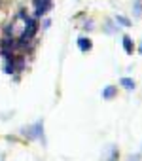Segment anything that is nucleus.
<instances>
[{
	"label": "nucleus",
	"instance_id": "obj_1",
	"mask_svg": "<svg viewBox=\"0 0 142 161\" xmlns=\"http://www.w3.org/2000/svg\"><path fill=\"white\" fill-rule=\"evenodd\" d=\"M32 4H34V17L40 19L42 15H46L51 8H53V0H32Z\"/></svg>",
	"mask_w": 142,
	"mask_h": 161
},
{
	"label": "nucleus",
	"instance_id": "obj_2",
	"mask_svg": "<svg viewBox=\"0 0 142 161\" xmlns=\"http://www.w3.org/2000/svg\"><path fill=\"white\" fill-rule=\"evenodd\" d=\"M42 129H44V123H42V121H38L36 125H32V127L25 129V131H23V135H27L29 138H38V136H42Z\"/></svg>",
	"mask_w": 142,
	"mask_h": 161
},
{
	"label": "nucleus",
	"instance_id": "obj_3",
	"mask_svg": "<svg viewBox=\"0 0 142 161\" xmlns=\"http://www.w3.org/2000/svg\"><path fill=\"white\" fill-rule=\"evenodd\" d=\"M78 47H80L82 51H89V49L93 47V42H91L87 36H80V38H78Z\"/></svg>",
	"mask_w": 142,
	"mask_h": 161
},
{
	"label": "nucleus",
	"instance_id": "obj_4",
	"mask_svg": "<svg viewBox=\"0 0 142 161\" xmlns=\"http://www.w3.org/2000/svg\"><path fill=\"white\" fill-rule=\"evenodd\" d=\"M116 95H117V87H116V86H106V87L102 89V99H106V101L114 99Z\"/></svg>",
	"mask_w": 142,
	"mask_h": 161
},
{
	"label": "nucleus",
	"instance_id": "obj_5",
	"mask_svg": "<svg viewBox=\"0 0 142 161\" xmlns=\"http://www.w3.org/2000/svg\"><path fill=\"white\" fill-rule=\"evenodd\" d=\"M4 72H6V74H14V72H15V55H12V57L6 59V63H4Z\"/></svg>",
	"mask_w": 142,
	"mask_h": 161
},
{
	"label": "nucleus",
	"instance_id": "obj_6",
	"mask_svg": "<svg viewBox=\"0 0 142 161\" xmlns=\"http://www.w3.org/2000/svg\"><path fill=\"white\" fill-rule=\"evenodd\" d=\"M119 84H121L127 91H133V89H134V80H133V78H121Z\"/></svg>",
	"mask_w": 142,
	"mask_h": 161
},
{
	"label": "nucleus",
	"instance_id": "obj_7",
	"mask_svg": "<svg viewBox=\"0 0 142 161\" xmlns=\"http://www.w3.org/2000/svg\"><path fill=\"white\" fill-rule=\"evenodd\" d=\"M123 49H125L127 53H133V51H134V44H133L131 36H123Z\"/></svg>",
	"mask_w": 142,
	"mask_h": 161
},
{
	"label": "nucleus",
	"instance_id": "obj_8",
	"mask_svg": "<svg viewBox=\"0 0 142 161\" xmlns=\"http://www.w3.org/2000/svg\"><path fill=\"white\" fill-rule=\"evenodd\" d=\"M116 23H119L121 27H131V25H133L131 19H127L125 15H116Z\"/></svg>",
	"mask_w": 142,
	"mask_h": 161
},
{
	"label": "nucleus",
	"instance_id": "obj_9",
	"mask_svg": "<svg viewBox=\"0 0 142 161\" xmlns=\"http://www.w3.org/2000/svg\"><path fill=\"white\" fill-rule=\"evenodd\" d=\"M15 70H25V57L23 55L15 57Z\"/></svg>",
	"mask_w": 142,
	"mask_h": 161
},
{
	"label": "nucleus",
	"instance_id": "obj_10",
	"mask_svg": "<svg viewBox=\"0 0 142 161\" xmlns=\"http://www.w3.org/2000/svg\"><path fill=\"white\" fill-rule=\"evenodd\" d=\"M140 15V0H134V17Z\"/></svg>",
	"mask_w": 142,
	"mask_h": 161
},
{
	"label": "nucleus",
	"instance_id": "obj_11",
	"mask_svg": "<svg viewBox=\"0 0 142 161\" xmlns=\"http://www.w3.org/2000/svg\"><path fill=\"white\" fill-rule=\"evenodd\" d=\"M84 27H85V31H91V29H93V25H91V21H85V25H84Z\"/></svg>",
	"mask_w": 142,
	"mask_h": 161
},
{
	"label": "nucleus",
	"instance_id": "obj_12",
	"mask_svg": "<svg viewBox=\"0 0 142 161\" xmlns=\"http://www.w3.org/2000/svg\"><path fill=\"white\" fill-rule=\"evenodd\" d=\"M49 25H51V21H49V19H46V21H44V29H49Z\"/></svg>",
	"mask_w": 142,
	"mask_h": 161
},
{
	"label": "nucleus",
	"instance_id": "obj_13",
	"mask_svg": "<svg viewBox=\"0 0 142 161\" xmlns=\"http://www.w3.org/2000/svg\"><path fill=\"white\" fill-rule=\"evenodd\" d=\"M138 53H142V42L138 44Z\"/></svg>",
	"mask_w": 142,
	"mask_h": 161
}]
</instances>
